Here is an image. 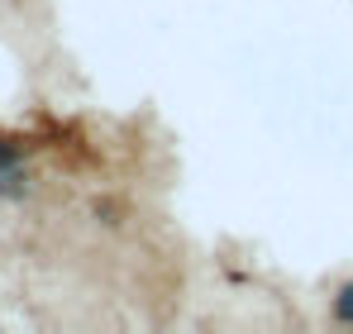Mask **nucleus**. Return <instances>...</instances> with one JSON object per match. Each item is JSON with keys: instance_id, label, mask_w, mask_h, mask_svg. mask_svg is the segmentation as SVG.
Wrapping results in <instances>:
<instances>
[{"instance_id": "7ed1b4c3", "label": "nucleus", "mask_w": 353, "mask_h": 334, "mask_svg": "<svg viewBox=\"0 0 353 334\" xmlns=\"http://www.w3.org/2000/svg\"><path fill=\"white\" fill-rule=\"evenodd\" d=\"M19 158H24V148L10 144V139H0V163H19Z\"/></svg>"}, {"instance_id": "f03ea898", "label": "nucleus", "mask_w": 353, "mask_h": 334, "mask_svg": "<svg viewBox=\"0 0 353 334\" xmlns=\"http://www.w3.org/2000/svg\"><path fill=\"white\" fill-rule=\"evenodd\" d=\"M334 320L339 325H353V282L339 286V296H334Z\"/></svg>"}, {"instance_id": "f257e3e1", "label": "nucleus", "mask_w": 353, "mask_h": 334, "mask_svg": "<svg viewBox=\"0 0 353 334\" xmlns=\"http://www.w3.org/2000/svg\"><path fill=\"white\" fill-rule=\"evenodd\" d=\"M34 186H29V172L19 163H0V196H10V201H24Z\"/></svg>"}]
</instances>
